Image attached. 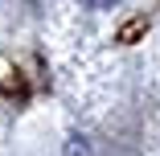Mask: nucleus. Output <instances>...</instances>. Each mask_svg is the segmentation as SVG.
<instances>
[{
    "label": "nucleus",
    "instance_id": "1",
    "mask_svg": "<svg viewBox=\"0 0 160 156\" xmlns=\"http://www.w3.org/2000/svg\"><path fill=\"white\" fill-rule=\"evenodd\" d=\"M86 8H111V4H119V0H82Z\"/></svg>",
    "mask_w": 160,
    "mask_h": 156
}]
</instances>
